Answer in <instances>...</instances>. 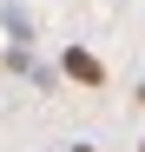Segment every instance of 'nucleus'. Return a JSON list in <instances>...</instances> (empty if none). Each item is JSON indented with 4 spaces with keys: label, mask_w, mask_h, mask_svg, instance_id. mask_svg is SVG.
Listing matches in <instances>:
<instances>
[{
    "label": "nucleus",
    "mask_w": 145,
    "mask_h": 152,
    "mask_svg": "<svg viewBox=\"0 0 145 152\" xmlns=\"http://www.w3.org/2000/svg\"><path fill=\"white\" fill-rule=\"evenodd\" d=\"M66 80H79V86H99L106 80V66L86 53V46H66Z\"/></svg>",
    "instance_id": "obj_1"
},
{
    "label": "nucleus",
    "mask_w": 145,
    "mask_h": 152,
    "mask_svg": "<svg viewBox=\"0 0 145 152\" xmlns=\"http://www.w3.org/2000/svg\"><path fill=\"white\" fill-rule=\"evenodd\" d=\"M0 20H7V33H20V40H33V27H27V13H20V7H0Z\"/></svg>",
    "instance_id": "obj_2"
},
{
    "label": "nucleus",
    "mask_w": 145,
    "mask_h": 152,
    "mask_svg": "<svg viewBox=\"0 0 145 152\" xmlns=\"http://www.w3.org/2000/svg\"><path fill=\"white\" fill-rule=\"evenodd\" d=\"M72 152H86V145H72Z\"/></svg>",
    "instance_id": "obj_3"
}]
</instances>
